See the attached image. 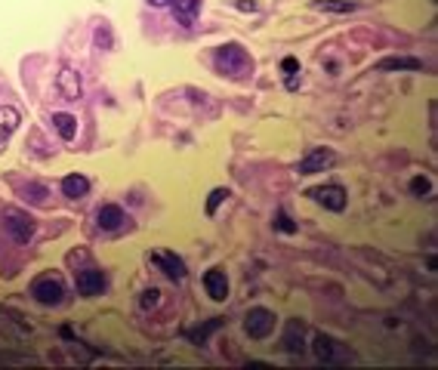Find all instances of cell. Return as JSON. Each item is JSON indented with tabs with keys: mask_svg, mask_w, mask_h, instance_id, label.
Instances as JSON below:
<instances>
[{
	"mask_svg": "<svg viewBox=\"0 0 438 370\" xmlns=\"http://www.w3.org/2000/svg\"><path fill=\"white\" fill-rule=\"evenodd\" d=\"M213 62H216V68L229 77H247L250 71H254V59H250V52L244 50L241 43H222L213 52Z\"/></svg>",
	"mask_w": 438,
	"mask_h": 370,
	"instance_id": "cell-1",
	"label": "cell"
},
{
	"mask_svg": "<svg viewBox=\"0 0 438 370\" xmlns=\"http://www.w3.org/2000/svg\"><path fill=\"white\" fill-rule=\"evenodd\" d=\"M3 228L10 231V237H12L16 244H28L31 237H35L37 222H35V216H31L28 210H22V207H6V210H3Z\"/></svg>",
	"mask_w": 438,
	"mask_h": 370,
	"instance_id": "cell-2",
	"label": "cell"
},
{
	"mask_svg": "<svg viewBox=\"0 0 438 370\" xmlns=\"http://www.w3.org/2000/svg\"><path fill=\"white\" fill-rule=\"evenodd\" d=\"M275 324H278V318L272 309L256 306L244 315V333H247L250 340H269V336L275 333Z\"/></svg>",
	"mask_w": 438,
	"mask_h": 370,
	"instance_id": "cell-3",
	"label": "cell"
},
{
	"mask_svg": "<svg viewBox=\"0 0 438 370\" xmlns=\"http://www.w3.org/2000/svg\"><path fill=\"white\" fill-rule=\"evenodd\" d=\"M31 296H35L41 306H59V302L65 300V287H62L59 278L44 275V278H37V281L31 284Z\"/></svg>",
	"mask_w": 438,
	"mask_h": 370,
	"instance_id": "cell-4",
	"label": "cell"
},
{
	"mask_svg": "<svg viewBox=\"0 0 438 370\" xmlns=\"http://www.w3.org/2000/svg\"><path fill=\"white\" fill-rule=\"evenodd\" d=\"M309 197L318 201L321 207L334 210V213L346 210V188L343 185H318V188H309Z\"/></svg>",
	"mask_w": 438,
	"mask_h": 370,
	"instance_id": "cell-5",
	"label": "cell"
},
{
	"mask_svg": "<svg viewBox=\"0 0 438 370\" xmlns=\"http://www.w3.org/2000/svg\"><path fill=\"white\" fill-rule=\"evenodd\" d=\"M334 164V151L330 148H312L300 164H296V173L300 176H315V173H324V170Z\"/></svg>",
	"mask_w": 438,
	"mask_h": 370,
	"instance_id": "cell-6",
	"label": "cell"
},
{
	"mask_svg": "<svg viewBox=\"0 0 438 370\" xmlns=\"http://www.w3.org/2000/svg\"><path fill=\"white\" fill-rule=\"evenodd\" d=\"M75 290L77 296H99L105 290V275L99 269H81L75 272Z\"/></svg>",
	"mask_w": 438,
	"mask_h": 370,
	"instance_id": "cell-7",
	"label": "cell"
},
{
	"mask_svg": "<svg viewBox=\"0 0 438 370\" xmlns=\"http://www.w3.org/2000/svg\"><path fill=\"white\" fill-rule=\"evenodd\" d=\"M56 90L65 102H77V99H81V77H77V71L71 68V65H62V68H59Z\"/></svg>",
	"mask_w": 438,
	"mask_h": 370,
	"instance_id": "cell-8",
	"label": "cell"
},
{
	"mask_svg": "<svg viewBox=\"0 0 438 370\" xmlns=\"http://www.w3.org/2000/svg\"><path fill=\"white\" fill-rule=\"evenodd\" d=\"M204 290H207V296L213 302H225L229 300V275H225L222 269L204 272Z\"/></svg>",
	"mask_w": 438,
	"mask_h": 370,
	"instance_id": "cell-9",
	"label": "cell"
},
{
	"mask_svg": "<svg viewBox=\"0 0 438 370\" xmlns=\"http://www.w3.org/2000/svg\"><path fill=\"white\" fill-rule=\"evenodd\" d=\"M96 222L102 231H117L127 222V213H124V207H117V204H102L96 213Z\"/></svg>",
	"mask_w": 438,
	"mask_h": 370,
	"instance_id": "cell-10",
	"label": "cell"
},
{
	"mask_svg": "<svg viewBox=\"0 0 438 370\" xmlns=\"http://www.w3.org/2000/svg\"><path fill=\"white\" fill-rule=\"evenodd\" d=\"M151 262H155L170 281H182L185 278V262L179 260L176 253H151Z\"/></svg>",
	"mask_w": 438,
	"mask_h": 370,
	"instance_id": "cell-11",
	"label": "cell"
},
{
	"mask_svg": "<svg viewBox=\"0 0 438 370\" xmlns=\"http://www.w3.org/2000/svg\"><path fill=\"white\" fill-rule=\"evenodd\" d=\"M380 71H423V59L417 56H386L377 62Z\"/></svg>",
	"mask_w": 438,
	"mask_h": 370,
	"instance_id": "cell-12",
	"label": "cell"
},
{
	"mask_svg": "<svg viewBox=\"0 0 438 370\" xmlns=\"http://www.w3.org/2000/svg\"><path fill=\"white\" fill-rule=\"evenodd\" d=\"M87 191H90V179L84 173H68L62 179V195L68 201H81V197H87Z\"/></svg>",
	"mask_w": 438,
	"mask_h": 370,
	"instance_id": "cell-13",
	"label": "cell"
},
{
	"mask_svg": "<svg viewBox=\"0 0 438 370\" xmlns=\"http://www.w3.org/2000/svg\"><path fill=\"white\" fill-rule=\"evenodd\" d=\"M50 121H53V130H56L65 142H71V139L77 136V117L68 115V111H53Z\"/></svg>",
	"mask_w": 438,
	"mask_h": 370,
	"instance_id": "cell-14",
	"label": "cell"
},
{
	"mask_svg": "<svg viewBox=\"0 0 438 370\" xmlns=\"http://www.w3.org/2000/svg\"><path fill=\"white\" fill-rule=\"evenodd\" d=\"M281 342H284V349H287L290 355H300V352H303V321H300V318L287 321Z\"/></svg>",
	"mask_w": 438,
	"mask_h": 370,
	"instance_id": "cell-15",
	"label": "cell"
},
{
	"mask_svg": "<svg viewBox=\"0 0 438 370\" xmlns=\"http://www.w3.org/2000/svg\"><path fill=\"white\" fill-rule=\"evenodd\" d=\"M19 124H22V115H19L12 105H3V108H0V142H6V139L16 133Z\"/></svg>",
	"mask_w": 438,
	"mask_h": 370,
	"instance_id": "cell-16",
	"label": "cell"
},
{
	"mask_svg": "<svg viewBox=\"0 0 438 370\" xmlns=\"http://www.w3.org/2000/svg\"><path fill=\"white\" fill-rule=\"evenodd\" d=\"M173 16H176V22H182V25H191L195 22V16L201 12V0H173Z\"/></svg>",
	"mask_w": 438,
	"mask_h": 370,
	"instance_id": "cell-17",
	"label": "cell"
},
{
	"mask_svg": "<svg viewBox=\"0 0 438 370\" xmlns=\"http://www.w3.org/2000/svg\"><path fill=\"white\" fill-rule=\"evenodd\" d=\"M225 324V318H210L207 324H204V327H195V330H189V340L195 342V346H204V342L210 340V333H213V330H219Z\"/></svg>",
	"mask_w": 438,
	"mask_h": 370,
	"instance_id": "cell-18",
	"label": "cell"
},
{
	"mask_svg": "<svg viewBox=\"0 0 438 370\" xmlns=\"http://www.w3.org/2000/svg\"><path fill=\"white\" fill-rule=\"evenodd\" d=\"M334 346H336V342L330 340V336H324V333H318L315 340H312V349H315V355H318L321 361H327V364L336 358V355H334Z\"/></svg>",
	"mask_w": 438,
	"mask_h": 370,
	"instance_id": "cell-19",
	"label": "cell"
},
{
	"mask_svg": "<svg viewBox=\"0 0 438 370\" xmlns=\"http://www.w3.org/2000/svg\"><path fill=\"white\" fill-rule=\"evenodd\" d=\"M315 10H321V12H352L355 10V3L352 0H315Z\"/></svg>",
	"mask_w": 438,
	"mask_h": 370,
	"instance_id": "cell-20",
	"label": "cell"
},
{
	"mask_svg": "<svg viewBox=\"0 0 438 370\" xmlns=\"http://www.w3.org/2000/svg\"><path fill=\"white\" fill-rule=\"evenodd\" d=\"M22 195H25V201H31V204H46L50 188H46V185H37V182H28L22 188Z\"/></svg>",
	"mask_w": 438,
	"mask_h": 370,
	"instance_id": "cell-21",
	"label": "cell"
},
{
	"mask_svg": "<svg viewBox=\"0 0 438 370\" xmlns=\"http://www.w3.org/2000/svg\"><path fill=\"white\" fill-rule=\"evenodd\" d=\"M225 201H229V188H213V191H210L207 207H204V210H207V216H216V210L222 207Z\"/></svg>",
	"mask_w": 438,
	"mask_h": 370,
	"instance_id": "cell-22",
	"label": "cell"
},
{
	"mask_svg": "<svg viewBox=\"0 0 438 370\" xmlns=\"http://www.w3.org/2000/svg\"><path fill=\"white\" fill-rule=\"evenodd\" d=\"M408 188H410V195H414V197H426L429 191H432V182H429L426 176H414V179L408 182Z\"/></svg>",
	"mask_w": 438,
	"mask_h": 370,
	"instance_id": "cell-23",
	"label": "cell"
},
{
	"mask_svg": "<svg viewBox=\"0 0 438 370\" xmlns=\"http://www.w3.org/2000/svg\"><path fill=\"white\" fill-rule=\"evenodd\" d=\"M275 228L284 231V235H296V228H300V226H296V222L290 220L284 210H278V213H275Z\"/></svg>",
	"mask_w": 438,
	"mask_h": 370,
	"instance_id": "cell-24",
	"label": "cell"
},
{
	"mask_svg": "<svg viewBox=\"0 0 438 370\" xmlns=\"http://www.w3.org/2000/svg\"><path fill=\"white\" fill-rule=\"evenodd\" d=\"M142 309H155V306H161V290L158 287H149V290H142Z\"/></svg>",
	"mask_w": 438,
	"mask_h": 370,
	"instance_id": "cell-25",
	"label": "cell"
},
{
	"mask_svg": "<svg viewBox=\"0 0 438 370\" xmlns=\"http://www.w3.org/2000/svg\"><path fill=\"white\" fill-rule=\"evenodd\" d=\"M96 43H99V46H105V50H111V28H108L105 22L96 28Z\"/></svg>",
	"mask_w": 438,
	"mask_h": 370,
	"instance_id": "cell-26",
	"label": "cell"
},
{
	"mask_svg": "<svg viewBox=\"0 0 438 370\" xmlns=\"http://www.w3.org/2000/svg\"><path fill=\"white\" fill-rule=\"evenodd\" d=\"M231 3L241 12H260V3H256V0H231Z\"/></svg>",
	"mask_w": 438,
	"mask_h": 370,
	"instance_id": "cell-27",
	"label": "cell"
},
{
	"mask_svg": "<svg viewBox=\"0 0 438 370\" xmlns=\"http://www.w3.org/2000/svg\"><path fill=\"white\" fill-rule=\"evenodd\" d=\"M281 68L287 71V75H296V71H300V59H294V56L281 59Z\"/></svg>",
	"mask_w": 438,
	"mask_h": 370,
	"instance_id": "cell-28",
	"label": "cell"
},
{
	"mask_svg": "<svg viewBox=\"0 0 438 370\" xmlns=\"http://www.w3.org/2000/svg\"><path fill=\"white\" fill-rule=\"evenodd\" d=\"M145 3H149V6H170L173 0H145Z\"/></svg>",
	"mask_w": 438,
	"mask_h": 370,
	"instance_id": "cell-29",
	"label": "cell"
},
{
	"mask_svg": "<svg viewBox=\"0 0 438 370\" xmlns=\"http://www.w3.org/2000/svg\"><path fill=\"white\" fill-rule=\"evenodd\" d=\"M296 75H300V71H296ZM296 75L287 77V87H290V90H296V84H300V77H296Z\"/></svg>",
	"mask_w": 438,
	"mask_h": 370,
	"instance_id": "cell-30",
	"label": "cell"
}]
</instances>
